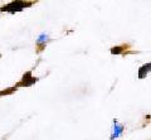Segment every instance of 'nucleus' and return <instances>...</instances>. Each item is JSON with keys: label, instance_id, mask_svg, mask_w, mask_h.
Instances as JSON below:
<instances>
[{"label": "nucleus", "instance_id": "3", "mask_svg": "<svg viewBox=\"0 0 151 140\" xmlns=\"http://www.w3.org/2000/svg\"><path fill=\"white\" fill-rule=\"evenodd\" d=\"M150 71H151V63L144 64V66L139 69V78H144V77H146V74H147Z\"/></svg>", "mask_w": 151, "mask_h": 140}, {"label": "nucleus", "instance_id": "1", "mask_svg": "<svg viewBox=\"0 0 151 140\" xmlns=\"http://www.w3.org/2000/svg\"><path fill=\"white\" fill-rule=\"evenodd\" d=\"M34 1H13V3H9L4 6H0V12H8V13H17V12H20L23 10L24 8H29L32 6Z\"/></svg>", "mask_w": 151, "mask_h": 140}, {"label": "nucleus", "instance_id": "2", "mask_svg": "<svg viewBox=\"0 0 151 140\" xmlns=\"http://www.w3.org/2000/svg\"><path fill=\"white\" fill-rule=\"evenodd\" d=\"M37 81H38V78L32 77V72L29 71V72L24 73V76H23V78H22V81H20V82H18V83H17V86H18V87H19V86L28 87V86L33 85V83H35Z\"/></svg>", "mask_w": 151, "mask_h": 140}, {"label": "nucleus", "instance_id": "4", "mask_svg": "<svg viewBox=\"0 0 151 140\" xmlns=\"http://www.w3.org/2000/svg\"><path fill=\"white\" fill-rule=\"evenodd\" d=\"M124 130V128L121 126V125H117V123L115 121V128H113V135H112V140L119 138V135L121 134V131Z\"/></svg>", "mask_w": 151, "mask_h": 140}]
</instances>
